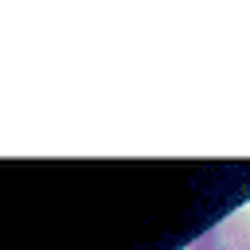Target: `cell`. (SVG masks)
Segmentation results:
<instances>
[{"label":"cell","mask_w":250,"mask_h":250,"mask_svg":"<svg viewBox=\"0 0 250 250\" xmlns=\"http://www.w3.org/2000/svg\"><path fill=\"white\" fill-rule=\"evenodd\" d=\"M188 250H250V219L246 215H230L227 223L203 230Z\"/></svg>","instance_id":"1"}]
</instances>
